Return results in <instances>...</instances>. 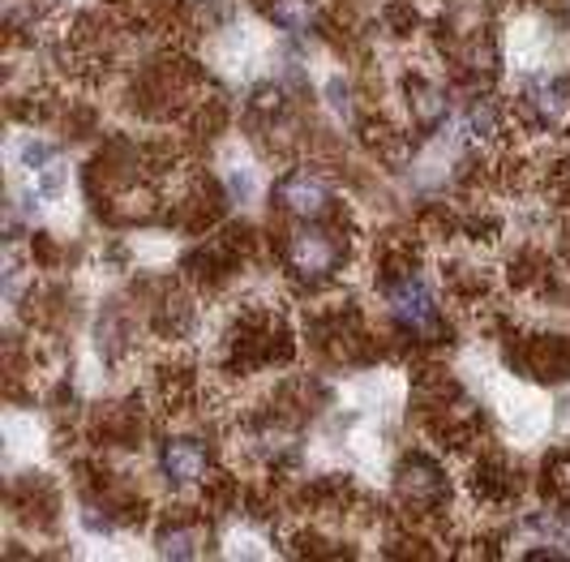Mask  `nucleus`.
<instances>
[{"instance_id": "39448f33", "label": "nucleus", "mask_w": 570, "mask_h": 562, "mask_svg": "<svg viewBox=\"0 0 570 562\" xmlns=\"http://www.w3.org/2000/svg\"><path fill=\"white\" fill-rule=\"evenodd\" d=\"M519 112L528 125L537 130H553L570 116V82L562 78H532L523 86V100H519Z\"/></svg>"}, {"instance_id": "20e7f679", "label": "nucleus", "mask_w": 570, "mask_h": 562, "mask_svg": "<svg viewBox=\"0 0 570 562\" xmlns=\"http://www.w3.org/2000/svg\"><path fill=\"white\" fill-rule=\"evenodd\" d=\"M275 202L284 206L292 219H301V224H322V219L335 211L330 185H326L317 172H309V167L287 172L284 181L275 185Z\"/></svg>"}, {"instance_id": "dca6fc26", "label": "nucleus", "mask_w": 570, "mask_h": 562, "mask_svg": "<svg viewBox=\"0 0 570 562\" xmlns=\"http://www.w3.org/2000/svg\"><path fill=\"white\" fill-rule=\"evenodd\" d=\"M326 100H330V108H335V112H339V116L348 121V116H352V95H348V86H344L339 78H335V82L326 86Z\"/></svg>"}, {"instance_id": "f8f14e48", "label": "nucleus", "mask_w": 570, "mask_h": 562, "mask_svg": "<svg viewBox=\"0 0 570 562\" xmlns=\"http://www.w3.org/2000/svg\"><path fill=\"white\" fill-rule=\"evenodd\" d=\"M266 13H271L275 27L301 31L309 22V13H314V0H266Z\"/></svg>"}, {"instance_id": "4468645a", "label": "nucleus", "mask_w": 570, "mask_h": 562, "mask_svg": "<svg viewBox=\"0 0 570 562\" xmlns=\"http://www.w3.org/2000/svg\"><path fill=\"white\" fill-rule=\"evenodd\" d=\"M287 103H284V91L279 86H257L254 91V112L257 116H279Z\"/></svg>"}, {"instance_id": "9d476101", "label": "nucleus", "mask_w": 570, "mask_h": 562, "mask_svg": "<svg viewBox=\"0 0 570 562\" xmlns=\"http://www.w3.org/2000/svg\"><path fill=\"white\" fill-rule=\"evenodd\" d=\"M476 494L485 498V502H510V498L519 494V481L510 477L502 463H480L476 468Z\"/></svg>"}, {"instance_id": "f257e3e1", "label": "nucleus", "mask_w": 570, "mask_h": 562, "mask_svg": "<svg viewBox=\"0 0 570 562\" xmlns=\"http://www.w3.org/2000/svg\"><path fill=\"white\" fill-rule=\"evenodd\" d=\"M348 258V241H344V232L339 228H301L287 236L284 245V263L287 270L301 279V284H326L339 266Z\"/></svg>"}, {"instance_id": "6e6552de", "label": "nucleus", "mask_w": 570, "mask_h": 562, "mask_svg": "<svg viewBox=\"0 0 570 562\" xmlns=\"http://www.w3.org/2000/svg\"><path fill=\"white\" fill-rule=\"evenodd\" d=\"M408 112L420 130H438L450 112V100H446L442 86H434L429 78H408Z\"/></svg>"}, {"instance_id": "1a4fd4ad", "label": "nucleus", "mask_w": 570, "mask_h": 562, "mask_svg": "<svg viewBox=\"0 0 570 562\" xmlns=\"http://www.w3.org/2000/svg\"><path fill=\"white\" fill-rule=\"evenodd\" d=\"M206 541H211V532L197 520H172V524L159 529V550L172 554V559H197L206 550Z\"/></svg>"}, {"instance_id": "423d86ee", "label": "nucleus", "mask_w": 570, "mask_h": 562, "mask_svg": "<svg viewBox=\"0 0 570 562\" xmlns=\"http://www.w3.org/2000/svg\"><path fill=\"white\" fill-rule=\"evenodd\" d=\"M159 468L172 486H197L211 472V451L197 438H167L159 451Z\"/></svg>"}, {"instance_id": "0eeeda50", "label": "nucleus", "mask_w": 570, "mask_h": 562, "mask_svg": "<svg viewBox=\"0 0 570 562\" xmlns=\"http://www.w3.org/2000/svg\"><path fill=\"white\" fill-rule=\"evenodd\" d=\"M519 365L532 378L562 382V378H570V339H562V335H540V339L528 344V352L519 357Z\"/></svg>"}, {"instance_id": "f03ea898", "label": "nucleus", "mask_w": 570, "mask_h": 562, "mask_svg": "<svg viewBox=\"0 0 570 562\" xmlns=\"http://www.w3.org/2000/svg\"><path fill=\"white\" fill-rule=\"evenodd\" d=\"M386 300H390V318H395L404 331L438 344V335H442V309H438L434 288H429L416 270L386 279Z\"/></svg>"}, {"instance_id": "2eb2a0df", "label": "nucleus", "mask_w": 570, "mask_h": 562, "mask_svg": "<svg viewBox=\"0 0 570 562\" xmlns=\"http://www.w3.org/2000/svg\"><path fill=\"white\" fill-rule=\"evenodd\" d=\"M34 190H39L43 198H57V194L64 190V167L61 164L43 167V172H39V181H34Z\"/></svg>"}, {"instance_id": "7ed1b4c3", "label": "nucleus", "mask_w": 570, "mask_h": 562, "mask_svg": "<svg viewBox=\"0 0 570 562\" xmlns=\"http://www.w3.org/2000/svg\"><path fill=\"white\" fill-rule=\"evenodd\" d=\"M395 494H399V502H404L408 511H416V515L442 511L446 494H450L442 463L434 460V456H425V451L404 456L399 468H395Z\"/></svg>"}, {"instance_id": "ddd939ff", "label": "nucleus", "mask_w": 570, "mask_h": 562, "mask_svg": "<svg viewBox=\"0 0 570 562\" xmlns=\"http://www.w3.org/2000/svg\"><path fill=\"white\" fill-rule=\"evenodd\" d=\"M18 160H22V167H31L34 176H39L43 167H52V160H57V146L39 142V137H27V142L18 146Z\"/></svg>"}, {"instance_id": "9b49d317", "label": "nucleus", "mask_w": 570, "mask_h": 562, "mask_svg": "<svg viewBox=\"0 0 570 562\" xmlns=\"http://www.w3.org/2000/svg\"><path fill=\"white\" fill-rule=\"evenodd\" d=\"M468 133H472V137H480V142L498 137V133H502V112H498V103H493V100H472V108H468Z\"/></svg>"}]
</instances>
